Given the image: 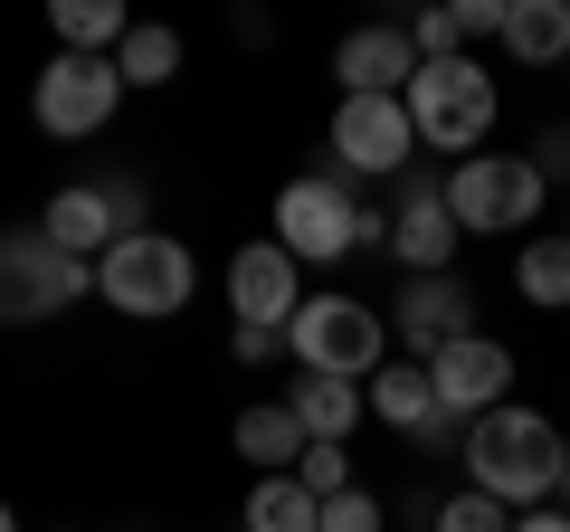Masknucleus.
Here are the masks:
<instances>
[{
    "label": "nucleus",
    "instance_id": "19",
    "mask_svg": "<svg viewBox=\"0 0 570 532\" xmlns=\"http://www.w3.org/2000/svg\"><path fill=\"white\" fill-rule=\"evenodd\" d=\"M504 48L523 67H570V0H513L504 10Z\"/></svg>",
    "mask_w": 570,
    "mask_h": 532
},
{
    "label": "nucleus",
    "instance_id": "31",
    "mask_svg": "<svg viewBox=\"0 0 570 532\" xmlns=\"http://www.w3.org/2000/svg\"><path fill=\"white\" fill-rule=\"evenodd\" d=\"M532 171H542V181H570V134H561V124L532 144Z\"/></svg>",
    "mask_w": 570,
    "mask_h": 532
},
{
    "label": "nucleus",
    "instance_id": "14",
    "mask_svg": "<svg viewBox=\"0 0 570 532\" xmlns=\"http://www.w3.org/2000/svg\"><path fill=\"white\" fill-rule=\"evenodd\" d=\"M333 77H343V96H409V77H419V48H409V29H352L343 48H333Z\"/></svg>",
    "mask_w": 570,
    "mask_h": 532
},
{
    "label": "nucleus",
    "instance_id": "13",
    "mask_svg": "<svg viewBox=\"0 0 570 532\" xmlns=\"http://www.w3.org/2000/svg\"><path fill=\"white\" fill-rule=\"evenodd\" d=\"M466 333H475V295L456 276H400V352L409 362H438Z\"/></svg>",
    "mask_w": 570,
    "mask_h": 532
},
{
    "label": "nucleus",
    "instance_id": "6",
    "mask_svg": "<svg viewBox=\"0 0 570 532\" xmlns=\"http://www.w3.org/2000/svg\"><path fill=\"white\" fill-rule=\"evenodd\" d=\"M86 286H96V266L67 257L39 219L0 228V324H48V314L86 305Z\"/></svg>",
    "mask_w": 570,
    "mask_h": 532
},
{
    "label": "nucleus",
    "instance_id": "5",
    "mask_svg": "<svg viewBox=\"0 0 570 532\" xmlns=\"http://www.w3.org/2000/svg\"><path fill=\"white\" fill-rule=\"evenodd\" d=\"M285 362L324 371V381H371V371L390 362L381 305H362V295H305L295 324H285Z\"/></svg>",
    "mask_w": 570,
    "mask_h": 532
},
{
    "label": "nucleus",
    "instance_id": "32",
    "mask_svg": "<svg viewBox=\"0 0 570 532\" xmlns=\"http://www.w3.org/2000/svg\"><path fill=\"white\" fill-rule=\"evenodd\" d=\"M513 532H570V513L561 504H532V513H513Z\"/></svg>",
    "mask_w": 570,
    "mask_h": 532
},
{
    "label": "nucleus",
    "instance_id": "21",
    "mask_svg": "<svg viewBox=\"0 0 570 532\" xmlns=\"http://www.w3.org/2000/svg\"><path fill=\"white\" fill-rule=\"evenodd\" d=\"M513 295L523 305H570V228H542V238H523V257H513Z\"/></svg>",
    "mask_w": 570,
    "mask_h": 532
},
{
    "label": "nucleus",
    "instance_id": "29",
    "mask_svg": "<svg viewBox=\"0 0 570 532\" xmlns=\"http://www.w3.org/2000/svg\"><path fill=\"white\" fill-rule=\"evenodd\" d=\"M105 200H115V238L153 228V200H142V181H105Z\"/></svg>",
    "mask_w": 570,
    "mask_h": 532
},
{
    "label": "nucleus",
    "instance_id": "11",
    "mask_svg": "<svg viewBox=\"0 0 570 532\" xmlns=\"http://www.w3.org/2000/svg\"><path fill=\"white\" fill-rule=\"evenodd\" d=\"M428 381H438V410L475 428L485 410H504V400H513V352L494 343V333H466V343H448L438 362H428Z\"/></svg>",
    "mask_w": 570,
    "mask_h": 532
},
{
    "label": "nucleus",
    "instance_id": "34",
    "mask_svg": "<svg viewBox=\"0 0 570 532\" xmlns=\"http://www.w3.org/2000/svg\"><path fill=\"white\" fill-rule=\"evenodd\" d=\"M0 532H20V523H10V504H0Z\"/></svg>",
    "mask_w": 570,
    "mask_h": 532
},
{
    "label": "nucleus",
    "instance_id": "12",
    "mask_svg": "<svg viewBox=\"0 0 570 532\" xmlns=\"http://www.w3.org/2000/svg\"><path fill=\"white\" fill-rule=\"evenodd\" d=\"M228 305H238V324L285 333V324H295V305H305V266L285 257L276 238L238 247V257H228Z\"/></svg>",
    "mask_w": 570,
    "mask_h": 532
},
{
    "label": "nucleus",
    "instance_id": "33",
    "mask_svg": "<svg viewBox=\"0 0 570 532\" xmlns=\"http://www.w3.org/2000/svg\"><path fill=\"white\" fill-rule=\"evenodd\" d=\"M551 504L570 513V437H561V475H551Z\"/></svg>",
    "mask_w": 570,
    "mask_h": 532
},
{
    "label": "nucleus",
    "instance_id": "3",
    "mask_svg": "<svg viewBox=\"0 0 570 532\" xmlns=\"http://www.w3.org/2000/svg\"><path fill=\"white\" fill-rule=\"evenodd\" d=\"M400 105H409V124H419V144L448 152V162H475L485 134H494V115H504V96H494V77L475 58H428Z\"/></svg>",
    "mask_w": 570,
    "mask_h": 532
},
{
    "label": "nucleus",
    "instance_id": "16",
    "mask_svg": "<svg viewBox=\"0 0 570 532\" xmlns=\"http://www.w3.org/2000/svg\"><path fill=\"white\" fill-rule=\"evenodd\" d=\"M285 410H295V428H305L314 447H343L352 418H371V400H362V381H324V371H295V381H285Z\"/></svg>",
    "mask_w": 570,
    "mask_h": 532
},
{
    "label": "nucleus",
    "instance_id": "28",
    "mask_svg": "<svg viewBox=\"0 0 570 532\" xmlns=\"http://www.w3.org/2000/svg\"><path fill=\"white\" fill-rule=\"evenodd\" d=\"M228 352H238L247 371H266V362H285V333H257V324H228Z\"/></svg>",
    "mask_w": 570,
    "mask_h": 532
},
{
    "label": "nucleus",
    "instance_id": "10",
    "mask_svg": "<svg viewBox=\"0 0 570 532\" xmlns=\"http://www.w3.org/2000/svg\"><path fill=\"white\" fill-rule=\"evenodd\" d=\"M456 247H466V228H456V209H448V171H400L390 266H400V276H456Z\"/></svg>",
    "mask_w": 570,
    "mask_h": 532
},
{
    "label": "nucleus",
    "instance_id": "25",
    "mask_svg": "<svg viewBox=\"0 0 570 532\" xmlns=\"http://www.w3.org/2000/svg\"><path fill=\"white\" fill-rule=\"evenodd\" d=\"M409 48H419V67H428V58H466V29H456V0H448V10H419V20H409Z\"/></svg>",
    "mask_w": 570,
    "mask_h": 532
},
{
    "label": "nucleus",
    "instance_id": "27",
    "mask_svg": "<svg viewBox=\"0 0 570 532\" xmlns=\"http://www.w3.org/2000/svg\"><path fill=\"white\" fill-rule=\"evenodd\" d=\"M324 532H390V513H381V494L352 485V494H333V504H324Z\"/></svg>",
    "mask_w": 570,
    "mask_h": 532
},
{
    "label": "nucleus",
    "instance_id": "26",
    "mask_svg": "<svg viewBox=\"0 0 570 532\" xmlns=\"http://www.w3.org/2000/svg\"><path fill=\"white\" fill-rule=\"evenodd\" d=\"M295 485H305L314 504H333V494H352V456H343V447H305V466H295Z\"/></svg>",
    "mask_w": 570,
    "mask_h": 532
},
{
    "label": "nucleus",
    "instance_id": "17",
    "mask_svg": "<svg viewBox=\"0 0 570 532\" xmlns=\"http://www.w3.org/2000/svg\"><path fill=\"white\" fill-rule=\"evenodd\" d=\"M228 447H238L257 475H295L314 437L295 428V410H285V400H247V410H238V428H228Z\"/></svg>",
    "mask_w": 570,
    "mask_h": 532
},
{
    "label": "nucleus",
    "instance_id": "24",
    "mask_svg": "<svg viewBox=\"0 0 570 532\" xmlns=\"http://www.w3.org/2000/svg\"><path fill=\"white\" fill-rule=\"evenodd\" d=\"M428 532H513V504H494V494H448V504H438V523Z\"/></svg>",
    "mask_w": 570,
    "mask_h": 532
},
{
    "label": "nucleus",
    "instance_id": "18",
    "mask_svg": "<svg viewBox=\"0 0 570 532\" xmlns=\"http://www.w3.org/2000/svg\"><path fill=\"white\" fill-rule=\"evenodd\" d=\"M39 228L67 247V257H86V266H96L105 247H115V200H105V181H67L58 200L39 209Z\"/></svg>",
    "mask_w": 570,
    "mask_h": 532
},
{
    "label": "nucleus",
    "instance_id": "9",
    "mask_svg": "<svg viewBox=\"0 0 570 532\" xmlns=\"http://www.w3.org/2000/svg\"><path fill=\"white\" fill-rule=\"evenodd\" d=\"M134 96V86L115 77V58H48L39 86H29V115H39V134H58V144H86V134H105L115 124V105Z\"/></svg>",
    "mask_w": 570,
    "mask_h": 532
},
{
    "label": "nucleus",
    "instance_id": "22",
    "mask_svg": "<svg viewBox=\"0 0 570 532\" xmlns=\"http://www.w3.org/2000/svg\"><path fill=\"white\" fill-rule=\"evenodd\" d=\"M58 39H67V58H115L134 39V10L124 0H58Z\"/></svg>",
    "mask_w": 570,
    "mask_h": 532
},
{
    "label": "nucleus",
    "instance_id": "23",
    "mask_svg": "<svg viewBox=\"0 0 570 532\" xmlns=\"http://www.w3.org/2000/svg\"><path fill=\"white\" fill-rule=\"evenodd\" d=\"M115 77L124 86H171L181 77V39H171L163 20H134V39L115 48Z\"/></svg>",
    "mask_w": 570,
    "mask_h": 532
},
{
    "label": "nucleus",
    "instance_id": "4",
    "mask_svg": "<svg viewBox=\"0 0 570 532\" xmlns=\"http://www.w3.org/2000/svg\"><path fill=\"white\" fill-rule=\"evenodd\" d=\"M190 286H200V257H190L171 228H134V238H115V247L96 257V295H105L115 314H134V324L181 314Z\"/></svg>",
    "mask_w": 570,
    "mask_h": 532
},
{
    "label": "nucleus",
    "instance_id": "30",
    "mask_svg": "<svg viewBox=\"0 0 570 532\" xmlns=\"http://www.w3.org/2000/svg\"><path fill=\"white\" fill-rule=\"evenodd\" d=\"M504 10L513 0H456V29H466V39H504Z\"/></svg>",
    "mask_w": 570,
    "mask_h": 532
},
{
    "label": "nucleus",
    "instance_id": "15",
    "mask_svg": "<svg viewBox=\"0 0 570 532\" xmlns=\"http://www.w3.org/2000/svg\"><path fill=\"white\" fill-rule=\"evenodd\" d=\"M362 400H371V418H381L390 437H409V447H419V437L438 428V418H448V410H438V381H428V362H409V352L371 371V381H362Z\"/></svg>",
    "mask_w": 570,
    "mask_h": 532
},
{
    "label": "nucleus",
    "instance_id": "1",
    "mask_svg": "<svg viewBox=\"0 0 570 532\" xmlns=\"http://www.w3.org/2000/svg\"><path fill=\"white\" fill-rule=\"evenodd\" d=\"M456 466H466L475 494L532 513V504H551V475H561V428H551L542 410H523V400H504V410H485L466 428V456H456Z\"/></svg>",
    "mask_w": 570,
    "mask_h": 532
},
{
    "label": "nucleus",
    "instance_id": "20",
    "mask_svg": "<svg viewBox=\"0 0 570 532\" xmlns=\"http://www.w3.org/2000/svg\"><path fill=\"white\" fill-rule=\"evenodd\" d=\"M238 532H324V504H314L295 475H257V485H247Z\"/></svg>",
    "mask_w": 570,
    "mask_h": 532
},
{
    "label": "nucleus",
    "instance_id": "2",
    "mask_svg": "<svg viewBox=\"0 0 570 532\" xmlns=\"http://www.w3.org/2000/svg\"><path fill=\"white\" fill-rule=\"evenodd\" d=\"M276 247L295 266H343V257H362V247L390 257V219L362 209V190H352L343 171H305V181L276 190Z\"/></svg>",
    "mask_w": 570,
    "mask_h": 532
},
{
    "label": "nucleus",
    "instance_id": "7",
    "mask_svg": "<svg viewBox=\"0 0 570 532\" xmlns=\"http://www.w3.org/2000/svg\"><path fill=\"white\" fill-rule=\"evenodd\" d=\"M551 200V181L532 171V152H475V162H448V209L466 238H513L532 228Z\"/></svg>",
    "mask_w": 570,
    "mask_h": 532
},
{
    "label": "nucleus",
    "instance_id": "8",
    "mask_svg": "<svg viewBox=\"0 0 570 532\" xmlns=\"http://www.w3.org/2000/svg\"><path fill=\"white\" fill-rule=\"evenodd\" d=\"M324 152L343 181H400V171H419V124H409L400 96H343Z\"/></svg>",
    "mask_w": 570,
    "mask_h": 532
}]
</instances>
